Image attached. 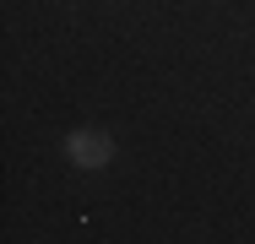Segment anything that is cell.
<instances>
[{"label": "cell", "mask_w": 255, "mask_h": 244, "mask_svg": "<svg viewBox=\"0 0 255 244\" xmlns=\"http://www.w3.org/2000/svg\"><path fill=\"white\" fill-rule=\"evenodd\" d=\"M60 152H65V163H71V168H82V174H98V168H109V163L120 157L114 136H109V130H98V125H82V130H71Z\"/></svg>", "instance_id": "cell-1"}]
</instances>
